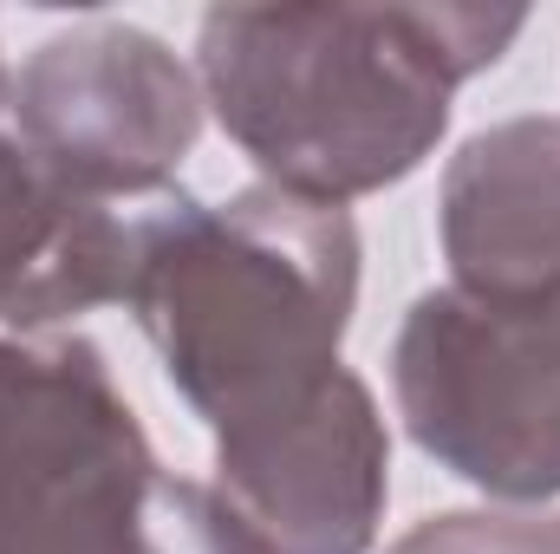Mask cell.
Masks as SVG:
<instances>
[{
  "label": "cell",
  "instance_id": "4",
  "mask_svg": "<svg viewBox=\"0 0 560 554\" xmlns=\"http://www.w3.org/2000/svg\"><path fill=\"white\" fill-rule=\"evenodd\" d=\"M398 417L430 463L495 503L560 496V293L430 287L392 346Z\"/></svg>",
  "mask_w": 560,
  "mask_h": 554
},
{
  "label": "cell",
  "instance_id": "6",
  "mask_svg": "<svg viewBox=\"0 0 560 554\" xmlns=\"http://www.w3.org/2000/svg\"><path fill=\"white\" fill-rule=\"evenodd\" d=\"M215 496L268 554H372L392 496L372 385L339 366L300 412L215 437Z\"/></svg>",
  "mask_w": 560,
  "mask_h": 554
},
{
  "label": "cell",
  "instance_id": "5",
  "mask_svg": "<svg viewBox=\"0 0 560 554\" xmlns=\"http://www.w3.org/2000/svg\"><path fill=\"white\" fill-rule=\"evenodd\" d=\"M202 79L143 26L85 20L13 72L20 143L92 203H156L202 138Z\"/></svg>",
  "mask_w": 560,
  "mask_h": 554
},
{
  "label": "cell",
  "instance_id": "3",
  "mask_svg": "<svg viewBox=\"0 0 560 554\" xmlns=\"http://www.w3.org/2000/svg\"><path fill=\"white\" fill-rule=\"evenodd\" d=\"M0 554H268L156 463L92 339H0Z\"/></svg>",
  "mask_w": 560,
  "mask_h": 554
},
{
  "label": "cell",
  "instance_id": "7",
  "mask_svg": "<svg viewBox=\"0 0 560 554\" xmlns=\"http://www.w3.org/2000/svg\"><path fill=\"white\" fill-rule=\"evenodd\" d=\"M450 287L482 300L560 293V118H502L443 163Z\"/></svg>",
  "mask_w": 560,
  "mask_h": 554
},
{
  "label": "cell",
  "instance_id": "1",
  "mask_svg": "<svg viewBox=\"0 0 560 554\" xmlns=\"http://www.w3.org/2000/svg\"><path fill=\"white\" fill-rule=\"evenodd\" d=\"M522 20V7L456 0L215 7L196 33V79L275 189L346 209L436 150L456 85L489 72Z\"/></svg>",
  "mask_w": 560,
  "mask_h": 554
},
{
  "label": "cell",
  "instance_id": "8",
  "mask_svg": "<svg viewBox=\"0 0 560 554\" xmlns=\"http://www.w3.org/2000/svg\"><path fill=\"white\" fill-rule=\"evenodd\" d=\"M385 554H560V516L450 509V516H423Z\"/></svg>",
  "mask_w": 560,
  "mask_h": 554
},
{
  "label": "cell",
  "instance_id": "9",
  "mask_svg": "<svg viewBox=\"0 0 560 554\" xmlns=\"http://www.w3.org/2000/svg\"><path fill=\"white\" fill-rule=\"evenodd\" d=\"M7 92H13V79H7V66H0V163L20 150V131H13V112H7Z\"/></svg>",
  "mask_w": 560,
  "mask_h": 554
},
{
  "label": "cell",
  "instance_id": "2",
  "mask_svg": "<svg viewBox=\"0 0 560 554\" xmlns=\"http://www.w3.org/2000/svg\"><path fill=\"white\" fill-rule=\"evenodd\" d=\"M125 307L215 437L255 430L339 372L359 307V222L275 183L229 203L170 189L138 209Z\"/></svg>",
  "mask_w": 560,
  "mask_h": 554
}]
</instances>
